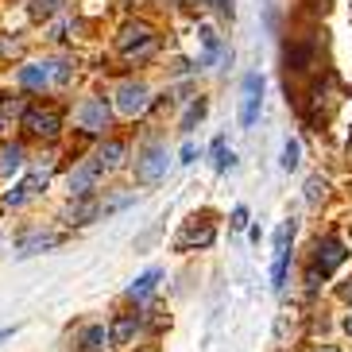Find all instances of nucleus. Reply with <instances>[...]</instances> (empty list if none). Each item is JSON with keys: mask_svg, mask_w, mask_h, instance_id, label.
Segmentation results:
<instances>
[{"mask_svg": "<svg viewBox=\"0 0 352 352\" xmlns=\"http://www.w3.org/2000/svg\"><path fill=\"white\" fill-rule=\"evenodd\" d=\"M74 120H78V128H82L85 135H101L104 128H109V120H113V109H109L104 97H85V101L74 109Z\"/></svg>", "mask_w": 352, "mask_h": 352, "instance_id": "obj_1", "label": "nucleus"}, {"mask_svg": "<svg viewBox=\"0 0 352 352\" xmlns=\"http://www.w3.org/2000/svg\"><path fill=\"white\" fill-rule=\"evenodd\" d=\"M344 259H349V252H344V244L333 236V232H325V236L314 240V271H318L321 279H329Z\"/></svg>", "mask_w": 352, "mask_h": 352, "instance_id": "obj_2", "label": "nucleus"}, {"mask_svg": "<svg viewBox=\"0 0 352 352\" xmlns=\"http://www.w3.org/2000/svg\"><path fill=\"white\" fill-rule=\"evenodd\" d=\"M116 47H120V54H128V58H147V54H155L159 39L147 23H128L124 32H120V39H116Z\"/></svg>", "mask_w": 352, "mask_h": 352, "instance_id": "obj_3", "label": "nucleus"}, {"mask_svg": "<svg viewBox=\"0 0 352 352\" xmlns=\"http://www.w3.org/2000/svg\"><path fill=\"white\" fill-rule=\"evenodd\" d=\"M23 128L35 140H54V135L63 132V116L51 104H32V109H23Z\"/></svg>", "mask_w": 352, "mask_h": 352, "instance_id": "obj_4", "label": "nucleus"}, {"mask_svg": "<svg viewBox=\"0 0 352 352\" xmlns=\"http://www.w3.org/2000/svg\"><path fill=\"white\" fill-rule=\"evenodd\" d=\"M101 178H104V166L101 159H85V163H78L70 170V178H66V186H70L74 197H94V190L101 186Z\"/></svg>", "mask_w": 352, "mask_h": 352, "instance_id": "obj_5", "label": "nucleus"}, {"mask_svg": "<svg viewBox=\"0 0 352 352\" xmlns=\"http://www.w3.org/2000/svg\"><path fill=\"white\" fill-rule=\"evenodd\" d=\"M166 170H170V151L163 144L144 147L140 159H135V178L140 182H159V178H166Z\"/></svg>", "mask_w": 352, "mask_h": 352, "instance_id": "obj_6", "label": "nucleus"}, {"mask_svg": "<svg viewBox=\"0 0 352 352\" xmlns=\"http://www.w3.org/2000/svg\"><path fill=\"white\" fill-rule=\"evenodd\" d=\"M290 240H294V217H287L275 232V267H271V287H287V267H290Z\"/></svg>", "mask_w": 352, "mask_h": 352, "instance_id": "obj_7", "label": "nucleus"}, {"mask_svg": "<svg viewBox=\"0 0 352 352\" xmlns=\"http://www.w3.org/2000/svg\"><path fill=\"white\" fill-rule=\"evenodd\" d=\"M213 236H217V228L209 225L206 217H190L186 225H182V232L175 236V248H178V252H190V248H209V244H213Z\"/></svg>", "mask_w": 352, "mask_h": 352, "instance_id": "obj_8", "label": "nucleus"}, {"mask_svg": "<svg viewBox=\"0 0 352 352\" xmlns=\"http://www.w3.org/2000/svg\"><path fill=\"white\" fill-rule=\"evenodd\" d=\"M147 104H151V89H147L144 82H124L120 89H116V113L140 116Z\"/></svg>", "mask_w": 352, "mask_h": 352, "instance_id": "obj_9", "label": "nucleus"}, {"mask_svg": "<svg viewBox=\"0 0 352 352\" xmlns=\"http://www.w3.org/2000/svg\"><path fill=\"white\" fill-rule=\"evenodd\" d=\"M259 104H263V78L248 74L244 78V101H240V124L252 128L259 120Z\"/></svg>", "mask_w": 352, "mask_h": 352, "instance_id": "obj_10", "label": "nucleus"}, {"mask_svg": "<svg viewBox=\"0 0 352 352\" xmlns=\"http://www.w3.org/2000/svg\"><path fill=\"white\" fill-rule=\"evenodd\" d=\"M47 178H51V170H35L32 178H23L20 186H12L8 194H4V206H12V209H20V206H28L39 190H47Z\"/></svg>", "mask_w": 352, "mask_h": 352, "instance_id": "obj_11", "label": "nucleus"}, {"mask_svg": "<svg viewBox=\"0 0 352 352\" xmlns=\"http://www.w3.org/2000/svg\"><path fill=\"white\" fill-rule=\"evenodd\" d=\"M16 82L23 89H47L54 82V63H32V66H20L16 70Z\"/></svg>", "mask_w": 352, "mask_h": 352, "instance_id": "obj_12", "label": "nucleus"}, {"mask_svg": "<svg viewBox=\"0 0 352 352\" xmlns=\"http://www.w3.org/2000/svg\"><path fill=\"white\" fill-rule=\"evenodd\" d=\"M140 325H144L140 314H120V318L109 325V344H128L135 333H140Z\"/></svg>", "mask_w": 352, "mask_h": 352, "instance_id": "obj_13", "label": "nucleus"}, {"mask_svg": "<svg viewBox=\"0 0 352 352\" xmlns=\"http://www.w3.org/2000/svg\"><path fill=\"white\" fill-rule=\"evenodd\" d=\"M159 279H163V271H159V267H147L140 279H132V287H128V298H132V302L151 298V294H155V287H159Z\"/></svg>", "mask_w": 352, "mask_h": 352, "instance_id": "obj_14", "label": "nucleus"}, {"mask_svg": "<svg viewBox=\"0 0 352 352\" xmlns=\"http://www.w3.org/2000/svg\"><path fill=\"white\" fill-rule=\"evenodd\" d=\"M23 163H28V151H23V144H4V147H0V175H4V178L16 175Z\"/></svg>", "mask_w": 352, "mask_h": 352, "instance_id": "obj_15", "label": "nucleus"}, {"mask_svg": "<svg viewBox=\"0 0 352 352\" xmlns=\"http://www.w3.org/2000/svg\"><path fill=\"white\" fill-rule=\"evenodd\" d=\"M97 213H101V206H97L94 197H74V206L66 209V221H70V225H85V221L97 217Z\"/></svg>", "mask_w": 352, "mask_h": 352, "instance_id": "obj_16", "label": "nucleus"}, {"mask_svg": "<svg viewBox=\"0 0 352 352\" xmlns=\"http://www.w3.org/2000/svg\"><path fill=\"white\" fill-rule=\"evenodd\" d=\"M58 232H35V236H23L20 240V256H35V252H47V248H54L58 244Z\"/></svg>", "mask_w": 352, "mask_h": 352, "instance_id": "obj_17", "label": "nucleus"}, {"mask_svg": "<svg viewBox=\"0 0 352 352\" xmlns=\"http://www.w3.org/2000/svg\"><path fill=\"white\" fill-rule=\"evenodd\" d=\"M124 155H128V147L120 144V140H109V144H104L101 151H97V159H101L104 170H116V166L124 163Z\"/></svg>", "mask_w": 352, "mask_h": 352, "instance_id": "obj_18", "label": "nucleus"}, {"mask_svg": "<svg viewBox=\"0 0 352 352\" xmlns=\"http://www.w3.org/2000/svg\"><path fill=\"white\" fill-rule=\"evenodd\" d=\"M104 344H109V329H104V325H85L82 329V344H78V349L97 352V349H104Z\"/></svg>", "mask_w": 352, "mask_h": 352, "instance_id": "obj_19", "label": "nucleus"}, {"mask_svg": "<svg viewBox=\"0 0 352 352\" xmlns=\"http://www.w3.org/2000/svg\"><path fill=\"white\" fill-rule=\"evenodd\" d=\"M197 35H201V47H206V58H201V66H209V63L221 54V39H217V32H213L209 23H201V28H197Z\"/></svg>", "mask_w": 352, "mask_h": 352, "instance_id": "obj_20", "label": "nucleus"}, {"mask_svg": "<svg viewBox=\"0 0 352 352\" xmlns=\"http://www.w3.org/2000/svg\"><path fill=\"white\" fill-rule=\"evenodd\" d=\"M213 166H217V175H225V170H232V166H236V155L225 147V135H217V140H213Z\"/></svg>", "mask_w": 352, "mask_h": 352, "instance_id": "obj_21", "label": "nucleus"}, {"mask_svg": "<svg viewBox=\"0 0 352 352\" xmlns=\"http://www.w3.org/2000/svg\"><path fill=\"white\" fill-rule=\"evenodd\" d=\"M325 194H329V182H325L321 175H314L310 182H306V206H321Z\"/></svg>", "mask_w": 352, "mask_h": 352, "instance_id": "obj_22", "label": "nucleus"}, {"mask_svg": "<svg viewBox=\"0 0 352 352\" xmlns=\"http://www.w3.org/2000/svg\"><path fill=\"white\" fill-rule=\"evenodd\" d=\"M283 170H298V163H302V147H298V140H287L283 144Z\"/></svg>", "mask_w": 352, "mask_h": 352, "instance_id": "obj_23", "label": "nucleus"}, {"mask_svg": "<svg viewBox=\"0 0 352 352\" xmlns=\"http://www.w3.org/2000/svg\"><path fill=\"white\" fill-rule=\"evenodd\" d=\"M58 8H63V0H32V16L35 20H51Z\"/></svg>", "mask_w": 352, "mask_h": 352, "instance_id": "obj_24", "label": "nucleus"}, {"mask_svg": "<svg viewBox=\"0 0 352 352\" xmlns=\"http://www.w3.org/2000/svg\"><path fill=\"white\" fill-rule=\"evenodd\" d=\"M201 116H206V101H194L186 109V116H182V132H194V124L201 120Z\"/></svg>", "mask_w": 352, "mask_h": 352, "instance_id": "obj_25", "label": "nucleus"}, {"mask_svg": "<svg viewBox=\"0 0 352 352\" xmlns=\"http://www.w3.org/2000/svg\"><path fill=\"white\" fill-rule=\"evenodd\" d=\"M244 225H248V209L236 206V209H232V228H244Z\"/></svg>", "mask_w": 352, "mask_h": 352, "instance_id": "obj_26", "label": "nucleus"}, {"mask_svg": "<svg viewBox=\"0 0 352 352\" xmlns=\"http://www.w3.org/2000/svg\"><path fill=\"white\" fill-rule=\"evenodd\" d=\"M194 159H197V147L186 144V147H182V159H178V163H194Z\"/></svg>", "mask_w": 352, "mask_h": 352, "instance_id": "obj_27", "label": "nucleus"}, {"mask_svg": "<svg viewBox=\"0 0 352 352\" xmlns=\"http://www.w3.org/2000/svg\"><path fill=\"white\" fill-rule=\"evenodd\" d=\"M337 294H341L344 302H352V279H344V283H341V290H337Z\"/></svg>", "mask_w": 352, "mask_h": 352, "instance_id": "obj_28", "label": "nucleus"}, {"mask_svg": "<svg viewBox=\"0 0 352 352\" xmlns=\"http://www.w3.org/2000/svg\"><path fill=\"white\" fill-rule=\"evenodd\" d=\"M314 352H341V349H333V344H318Z\"/></svg>", "mask_w": 352, "mask_h": 352, "instance_id": "obj_29", "label": "nucleus"}, {"mask_svg": "<svg viewBox=\"0 0 352 352\" xmlns=\"http://www.w3.org/2000/svg\"><path fill=\"white\" fill-rule=\"evenodd\" d=\"M344 333H349V337H352V314H349V318H344Z\"/></svg>", "mask_w": 352, "mask_h": 352, "instance_id": "obj_30", "label": "nucleus"}, {"mask_svg": "<svg viewBox=\"0 0 352 352\" xmlns=\"http://www.w3.org/2000/svg\"><path fill=\"white\" fill-rule=\"evenodd\" d=\"M12 333H16V329H0V341H8Z\"/></svg>", "mask_w": 352, "mask_h": 352, "instance_id": "obj_31", "label": "nucleus"}, {"mask_svg": "<svg viewBox=\"0 0 352 352\" xmlns=\"http://www.w3.org/2000/svg\"><path fill=\"white\" fill-rule=\"evenodd\" d=\"M4 124H8V116H4V113H0V135H4Z\"/></svg>", "mask_w": 352, "mask_h": 352, "instance_id": "obj_32", "label": "nucleus"}, {"mask_svg": "<svg viewBox=\"0 0 352 352\" xmlns=\"http://www.w3.org/2000/svg\"><path fill=\"white\" fill-rule=\"evenodd\" d=\"M147 352H151V349H147Z\"/></svg>", "mask_w": 352, "mask_h": 352, "instance_id": "obj_33", "label": "nucleus"}]
</instances>
